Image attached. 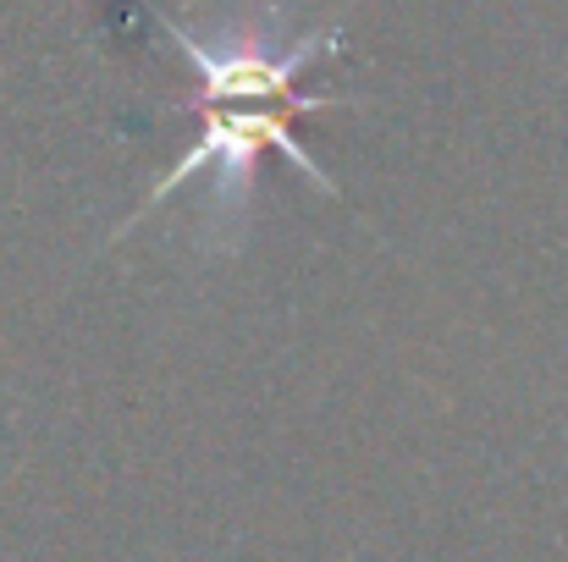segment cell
<instances>
[{"label":"cell","instance_id":"1","mask_svg":"<svg viewBox=\"0 0 568 562\" xmlns=\"http://www.w3.org/2000/svg\"><path fill=\"white\" fill-rule=\"evenodd\" d=\"M337 105H348V100H337V94H298V100H199V105H193V111H204L199 144H193L161 183L150 187V198L139 204V215L122 221V232L139 226L150 210H161L183 183L204 177L210 166H215V210H221V215H226V210L237 215L243 198H248V183H254V161H260L265 150L287 155L310 187L337 193L332 177H326V172L298 150V139H293V116H315V111H337Z\"/></svg>","mask_w":568,"mask_h":562},{"label":"cell","instance_id":"2","mask_svg":"<svg viewBox=\"0 0 568 562\" xmlns=\"http://www.w3.org/2000/svg\"><path fill=\"white\" fill-rule=\"evenodd\" d=\"M166 28V39L189 55V67L199 72V100H298V72H310L315 61L343 50V28L326 33H304L293 44H282L265 28H232L226 39H199L193 28H178L166 17H155Z\"/></svg>","mask_w":568,"mask_h":562}]
</instances>
